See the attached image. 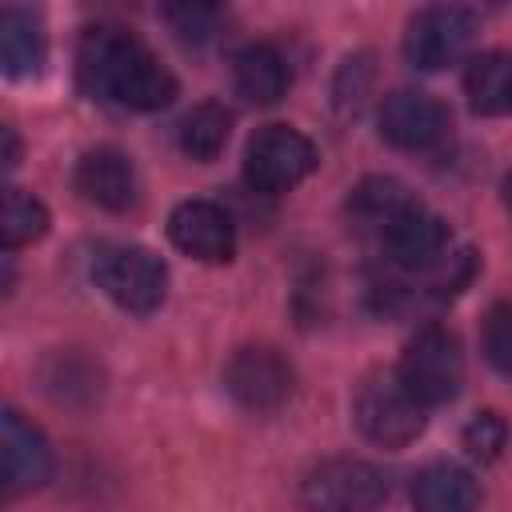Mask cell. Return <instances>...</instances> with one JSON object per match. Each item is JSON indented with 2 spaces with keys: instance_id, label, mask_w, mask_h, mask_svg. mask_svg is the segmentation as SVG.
<instances>
[{
  "instance_id": "obj_1",
  "label": "cell",
  "mask_w": 512,
  "mask_h": 512,
  "mask_svg": "<svg viewBox=\"0 0 512 512\" xmlns=\"http://www.w3.org/2000/svg\"><path fill=\"white\" fill-rule=\"evenodd\" d=\"M76 80L92 100L120 104L132 112H156L172 104L176 76L156 60V52L116 24H96L76 44Z\"/></svg>"
},
{
  "instance_id": "obj_2",
  "label": "cell",
  "mask_w": 512,
  "mask_h": 512,
  "mask_svg": "<svg viewBox=\"0 0 512 512\" xmlns=\"http://www.w3.org/2000/svg\"><path fill=\"white\" fill-rule=\"evenodd\" d=\"M356 428L380 448H404L424 432V404L404 388L396 368H376L352 396Z\"/></svg>"
},
{
  "instance_id": "obj_3",
  "label": "cell",
  "mask_w": 512,
  "mask_h": 512,
  "mask_svg": "<svg viewBox=\"0 0 512 512\" xmlns=\"http://www.w3.org/2000/svg\"><path fill=\"white\" fill-rule=\"evenodd\" d=\"M92 280L112 304H120L124 312H136V316L156 312L168 292L164 260L136 244H104L92 260Z\"/></svg>"
},
{
  "instance_id": "obj_4",
  "label": "cell",
  "mask_w": 512,
  "mask_h": 512,
  "mask_svg": "<svg viewBox=\"0 0 512 512\" xmlns=\"http://www.w3.org/2000/svg\"><path fill=\"white\" fill-rule=\"evenodd\" d=\"M396 372H400L404 388H408L424 408L448 404V400H456V392H460V384H464L460 340H456L448 328H440V324H424V328L408 340V348H404Z\"/></svg>"
},
{
  "instance_id": "obj_5",
  "label": "cell",
  "mask_w": 512,
  "mask_h": 512,
  "mask_svg": "<svg viewBox=\"0 0 512 512\" xmlns=\"http://www.w3.org/2000/svg\"><path fill=\"white\" fill-rule=\"evenodd\" d=\"M388 500V480L376 464L336 456L316 464L300 484V504L308 512H372Z\"/></svg>"
},
{
  "instance_id": "obj_6",
  "label": "cell",
  "mask_w": 512,
  "mask_h": 512,
  "mask_svg": "<svg viewBox=\"0 0 512 512\" xmlns=\"http://www.w3.org/2000/svg\"><path fill=\"white\" fill-rule=\"evenodd\" d=\"M312 168H316V144L288 124L260 128L244 148V180L264 196H280L296 188Z\"/></svg>"
},
{
  "instance_id": "obj_7",
  "label": "cell",
  "mask_w": 512,
  "mask_h": 512,
  "mask_svg": "<svg viewBox=\"0 0 512 512\" xmlns=\"http://www.w3.org/2000/svg\"><path fill=\"white\" fill-rule=\"evenodd\" d=\"M476 36V12L456 8V4H440V8H424L408 20L404 32V56L412 68L420 72H436L456 64L468 44Z\"/></svg>"
},
{
  "instance_id": "obj_8",
  "label": "cell",
  "mask_w": 512,
  "mask_h": 512,
  "mask_svg": "<svg viewBox=\"0 0 512 512\" xmlns=\"http://www.w3.org/2000/svg\"><path fill=\"white\" fill-rule=\"evenodd\" d=\"M292 384H296L292 364L276 348H264V344H248L232 352V360L224 364V388L248 412L280 408L292 396Z\"/></svg>"
},
{
  "instance_id": "obj_9",
  "label": "cell",
  "mask_w": 512,
  "mask_h": 512,
  "mask_svg": "<svg viewBox=\"0 0 512 512\" xmlns=\"http://www.w3.org/2000/svg\"><path fill=\"white\" fill-rule=\"evenodd\" d=\"M452 132L448 108L416 88H400L380 104V136L404 152H436Z\"/></svg>"
},
{
  "instance_id": "obj_10",
  "label": "cell",
  "mask_w": 512,
  "mask_h": 512,
  "mask_svg": "<svg viewBox=\"0 0 512 512\" xmlns=\"http://www.w3.org/2000/svg\"><path fill=\"white\" fill-rule=\"evenodd\" d=\"M168 236L172 244L204 264H228L236 252V228L232 216L212 204V200H184L168 216Z\"/></svg>"
},
{
  "instance_id": "obj_11",
  "label": "cell",
  "mask_w": 512,
  "mask_h": 512,
  "mask_svg": "<svg viewBox=\"0 0 512 512\" xmlns=\"http://www.w3.org/2000/svg\"><path fill=\"white\" fill-rule=\"evenodd\" d=\"M380 244L400 272H424L448 256V224L416 200L380 232Z\"/></svg>"
},
{
  "instance_id": "obj_12",
  "label": "cell",
  "mask_w": 512,
  "mask_h": 512,
  "mask_svg": "<svg viewBox=\"0 0 512 512\" xmlns=\"http://www.w3.org/2000/svg\"><path fill=\"white\" fill-rule=\"evenodd\" d=\"M0 440H4V496H24L52 476L48 436L16 408H4Z\"/></svg>"
},
{
  "instance_id": "obj_13",
  "label": "cell",
  "mask_w": 512,
  "mask_h": 512,
  "mask_svg": "<svg viewBox=\"0 0 512 512\" xmlns=\"http://www.w3.org/2000/svg\"><path fill=\"white\" fill-rule=\"evenodd\" d=\"M72 180H76V192L88 204L108 208V212H128L136 204V192H140L132 160L124 152H116V148H92V152H84Z\"/></svg>"
},
{
  "instance_id": "obj_14",
  "label": "cell",
  "mask_w": 512,
  "mask_h": 512,
  "mask_svg": "<svg viewBox=\"0 0 512 512\" xmlns=\"http://www.w3.org/2000/svg\"><path fill=\"white\" fill-rule=\"evenodd\" d=\"M480 484L468 468L436 460L416 472L412 480V508L416 512H476Z\"/></svg>"
},
{
  "instance_id": "obj_15",
  "label": "cell",
  "mask_w": 512,
  "mask_h": 512,
  "mask_svg": "<svg viewBox=\"0 0 512 512\" xmlns=\"http://www.w3.org/2000/svg\"><path fill=\"white\" fill-rule=\"evenodd\" d=\"M48 60V44H44V28L32 12L20 8H4L0 12V64L12 80H32L44 72Z\"/></svg>"
},
{
  "instance_id": "obj_16",
  "label": "cell",
  "mask_w": 512,
  "mask_h": 512,
  "mask_svg": "<svg viewBox=\"0 0 512 512\" xmlns=\"http://www.w3.org/2000/svg\"><path fill=\"white\" fill-rule=\"evenodd\" d=\"M288 80V64L272 44H248L232 56V84L248 104H276L288 92Z\"/></svg>"
},
{
  "instance_id": "obj_17",
  "label": "cell",
  "mask_w": 512,
  "mask_h": 512,
  "mask_svg": "<svg viewBox=\"0 0 512 512\" xmlns=\"http://www.w3.org/2000/svg\"><path fill=\"white\" fill-rule=\"evenodd\" d=\"M464 92L480 116H512V52H480L464 72Z\"/></svg>"
},
{
  "instance_id": "obj_18",
  "label": "cell",
  "mask_w": 512,
  "mask_h": 512,
  "mask_svg": "<svg viewBox=\"0 0 512 512\" xmlns=\"http://www.w3.org/2000/svg\"><path fill=\"white\" fill-rule=\"evenodd\" d=\"M416 204V196H408V188L400 184V180H392V176H368V180H360L356 188H352V196H348V212H352V220L360 224V228H376V232H384L404 208H412Z\"/></svg>"
},
{
  "instance_id": "obj_19",
  "label": "cell",
  "mask_w": 512,
  "mask_h": 512,
  "mask_svg": "<svg viewBox=\"0 0 512 512\" xmlns=\"http://www.w3.org/2000/svg\"><path fill=\"white\" fill-rule=\"evenodd\" d=\"M228 136H232V112H228L224 104H216V100L196 104V108L180 120V148H184V156H192L196 164H212V160L224 152Z\"/></svg>"
},
{
  "instance_id": "obj_20",
  "label": "cell",
  "mask_w": 512,
  "mask_h": 512,
  "mask_svg": "<svg viewBox=\"0 0 512 512\" xmlns=\"http://www.w3.org/2000/svg\"><path fill=\"white\" fill-rule=\"evenodd\" d=\"M48 232V208L24 192V188H4V208H0V244L12 252V248H24L32 240H40Z\"/></svg>"
},
{
  "instance_id": "obj_21",
  "label": "cell",
  "mask_w": 512,
  "mask_h": 512,
  "mask_svg": "<svg viewBox=\"0 0 512 512\" xmlns=\"http://www.w3.org/2000/svg\"><path fill=\"white\" fill-rule=\"evenodd\" d=\"M164 20L172 24V32H176L184 44L200 48V44H208V40L220 32L224 12H220L216 4H168V8H164Z\"/></svg>"
},
{
  "instance_id": "obj_22",
  "label": "cell",
  "mask_w": 512,
  "mask_h": 512,
  "mask_svg": "<svg viewBox=\"0 0 512 512\" xmlns=\"http://www.w3.org/2000/svg\"><path fill=\"white\" fill-rule=\"evenodd\" d=\"M504 444H508V424H504L500 412H476L464 424V448H468L472 460L488 464V460H496L504 452Z\"/></svg>"
},
{
  "instance_id": "obj_23",
  "label": "cell",
  "mask_w": 512,
  "mask_h": 512,
  "mask_svg": "<svg viewBox=\"0 0 512 512\" xmlns=\"http://www.w3.org/2000/svg\"><path fill=\"white\" fill-rule=\"evenodd\" d=\"M484 356L492 368L512 376V304H496L484 316Z\"/></svg>"
},
{
  "instance_id": "obj_24",
  "label": "cell",
  "mask_w": 512,
  "mask_h": 512,
  "mask_svg": "<svg viewBox=\"0 0 512 512\" xmlns=\"http://www.w3.org/2000/svg\"><path fill=\"white\" fill-rule=\"evenodd\" d=\"M368 80H372V64H368V56H352V60H344V68H340V76H336V88H332L336 108L356 116L360 104H364V88H368Z\"/></svg>"
},
{
  "instance_id": "obj_25",
  "label": "cell",
  "mask_w": 512,
  "mask_h": 512,
  "mask_svg": "<svg viewBox=\"0 0 512 512\" xmlns=\"http://www.w3.org/2000/svg\"><path fill=\"white\" fill-rule=\"evenodd\" d=\"M0 140H4V168H16V160H20V140H16V128H0Z\"/></svg>"
},
{
  "instance_id": "obj_26",
  "label": "cell",
  "mask_w": 512,
  "mask_h": 512,
  "mask_svg": "<svg viewBox=\"0 0 512 512\" xmlns=\"http://www.w3.org/2000/svg\"><path fill=\"white\" fill-rule=\"evenodd\" d=\"M500 192H504V208L512 212V172L504 176V184H500Z\"/></svg>"
}]
</instances>
